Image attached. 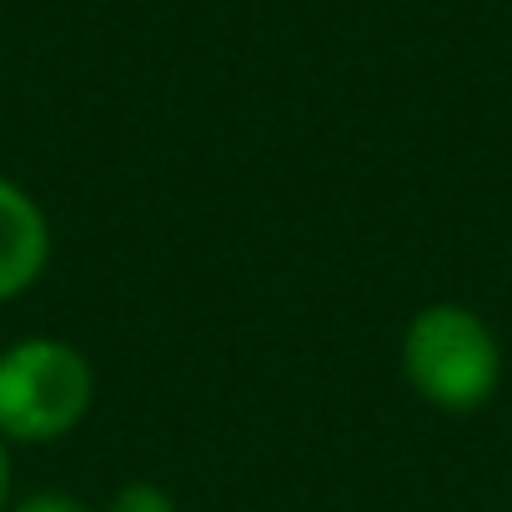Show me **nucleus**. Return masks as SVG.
Segmentation results:
<instances>
[{"label":"nucleus","mask_w":512,"mask_h":512,"mask_svg":"<svg viewBox=\"0 0 512 512\" xmlns=\"http://www.w3.org/2000/svg\"><path fill=\"white\" fill-rule=\"evenodd\" d=\"M412 387L447 412H477L502 382V352L482 317L467 307H427L412 317L402 342Z\"/></svg>","instance_id":"1"},{"label":"nucleus","mask_w":512,"mask_h":512,"mask_svg":"<svg viewBox=\"0 0 512 512\" xmlns=\"http://www.w3.org/2000/svg\"><path fill=\"white\" fill-rule=\"evenodd\" d=\"M91 392H96L91 362L56 337H31L0 352V432L6 437L21 442L66 437L86 417Z\"/></svg>","instance_id":"2"},{"label":"nucleus","mask_w":512,"mask_h":512,"mask_svg":"<svg viewBox=\"0 0 512 512\" xmlns=\"http://www.w3.org/2000/svg\"><path fill=\"white\" fill-rule=\"evenodd\" d=\"M46 256H51V231L41 206L16 181L0 176V302L21 297L41 277Z\"/></svg>","instance_id":"3"},{"label":"nucleus","mask_w":512,"mask_h":512,"mask_svg":"<svg viewBox=\"0 0 512 512\" xmlns=\"http://www.w3.org/2000/svg\"><path fill=\"white\" fill-rule=\"evenodd\" d=\"M111 512H176V507H171V497H166L161 487H151V482H131V487L116 492Z\"/></svg>","instance_id":"4"},{"label":"nucleus","mask_w":512,"mask_h":512,"mask_svg":"<svg viewBox=\"0 0 512 512\" xmlns=\"http://www.w3.org/2000/svg\"><path fill=\"white\" fill-rule=\"evenodd\" d=\"M16 512H91V507L76 502V497H66V492H41V497H26Z\"/></svg>","instance_id":"5"},{"label":"nucleus","mask_w":512,"mask_h":512,"mask_svg":"<svg viewBox=\"0 0 512 512\" xmlns=\"http://www.w3.org/2000/svg\"><path fill=\"white\" fill-rule=\"evenodd\" d=\"M6 497H11V457L0 447V512H6Z\"/></svg>","instance_id":"6"}]
</instances>
